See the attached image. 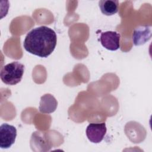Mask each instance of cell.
Masks as SVG:
<instances>
[{"label":"cell","instance_id":"3957f363","mask_svg":"<svg viewBox=\"0 0 152 152\" xmlns=\"http://www.w3.org/2000/svg\"><path fill=\"white\" fill-rule=\"evenodd\" d=\"M17 137V129L15 126L8 124H3L0 126V147L1 148H8L15 142Z\"/></svg>","mask_w":152,"mask_h":152},{"label":"cell","instance_id":"52a82bcc","mask_svg":"<svg viewBox=\"0 0 152 152\" xmlns=\"http://www.w3.org/2000/svg\"><path fill=\"white\" fill-rule=\"evenodd\" d=\"M57 105L58 102L55 98L50 94H46L41 97L39 110L42 113H50L56 110Z\"/></svg>","mask_w":152,"mask_h":152},{"label":"cell","instance_id":"277c9868","mask_svg":"<svg viewBox=\"0 0 152 152\" xmlns=\"http://www.w3.org/2000/svg\"><path fill=\"white\" fill-rule=\"evenodd\" d=\"M107 128L104 122L91 123L87 126L86 133L89 141L97 144L103 140Z\"/></svg>","mask_w":152,"mask_h":152},{"label":"cell","instance_id":"7a4b0ae2","mask_svg":"<svg viewBox=\"0 0 152 152\" xmlns=\"http://www.w3.org/2000/svg\"><path fill=\"white\" fill-rule=\"evenodd\" d=\"M24 72V65L18 61L9 63L1 68L0 77L7 85H15L20 83Z\"/></svg>","mask_w":152,"mask_h":152},{"label":"cell","instance_id":"6da1fadb","mask_svg":"<svg viewBox=\"0 0 152 152\" xmlns=\"http://www.w3.org/2000/svg\"><path fill=\"white\" fill-rule=\"evenodd\" d=\"M57 43L55 31L42 26L32 29L23 42L24 49L33 55L41 58L49 56L55 50Z\"/></svg>","mask_w":152,"mask_h":152},{"label":"cell","instance_id":"ba28073f","mask_svg":"<svg viewBox=\"0 0 152 152\" xmlns=\"http://www.w3.org/2000/svg\"><path fill=\"white\" fill-rule=\"evenodd\" d=\"M119 2L117 0H102L99 2L101 12L106 15H112L118 12Z\"/></svg>","mask_w":152,"mask_h":152},{"label":"cell","instance_id":"5b68a950","mask_svg":"<svg viewBox=\"0 0 152 152\" xmlns=\"http://www.w3.org/2000/svg\"><path fill=\"white\" fill-rule=\"evenodd\" d=\"M120 34L116 31H107L102 33L100 41L102 45L107 50H116L120 48Z\"/></svg>","mask_w":152,"mask_h":152},{"label":"cell","instance_id":"8992f818","mask_svg":"<svg viewBox=\"0 0 152 152\" xmlns=\"http://www.w3.org/2000/svg\"><path fill=\"white\" fill-rule=\"evenodd\" d=\"M151 36V26H141L135 28L132 35V40L135 46L144 44Z\"/></svg>","mask_w":152,"mask_h":152}]
</instances>
